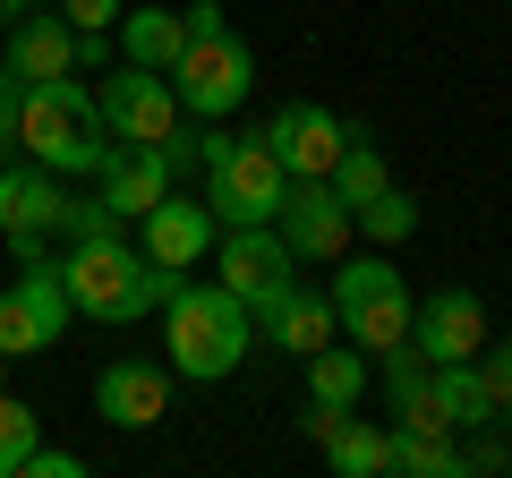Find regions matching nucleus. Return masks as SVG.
Returning <instances> with one entry per match:
<instances>
[{"instance_id": "f257e3e1", "label": "nucleus", "mask_w": 512, "mask_h": 478, "mask_svg": "<svg viewBox=\"0 0 512 478\" xmlns=\"http://www.w3.org/2000/svg\"><path fill=\"white\" fill-rule=\"evenodd\" d=\"M163 350H171V376H188V385H222V376L248 368L256 350V316L248 299H231L222 282H171L163 299Z\"/></svg>"}, {"instance_id": "f03ea898", "label": "nucleus", "mask_w": 512, "mask_h": 478, "mask_svg": "<svg viewBox=\"0 0 512 478\" xmlns=\"http://www.w3.org/2000/svg\"><path fill=\"white\" fill-rule=\"evenodd\" d=\"M60 282H69V308L77 316H94V325H137V316H154L171 299L180 274L154 265L128 231H111V239H77L69 257H60Z\"/></svg>"}, {"instance_id": "7ed1b4c3", "label": "nucleus", "mask_w": 512, "mask_h": 478, "mask_svg": "<svg viewBox=\"0 0 512 478\" xmlns=\"http://www.w3.org/2000/svg\"><path fill=\"white\" fill-rule=\"evenodd\" d=\"M18 146L35 154L43 171H60V180H77V171L94 180L120 137L103 129V103H94L77 77H43V86H18Z\"/></svg>"}, {"instance_id": "20e7f679", "label": "nucleus", "mask_w": 512, "mask_h": 478, "mask_svg": "<svg viewBox=\"0 0 512 478\" xmlns=\"http://www.w3.org/2000/svg\"><path fill=\"white\" fill-rule=\"evenodd\" d=\"M333 325L350 333V342L376 359V350H393V342H410V308H419V291L402 282V265L393 257H333Z\"/></svg>"}, {"instance_id": "39448f33", "label": "nucleus", "mask_w": 512, "mask_h": 478, "mask_svg": "<svg viewBox=\"0 0 512 478\" xmlns=\"http://www.w3.org/2000/svg\"><path fill=\"white\" fill-rule=\"evenodd\" d=\"M171 94H180V111H197V120H231L239 103L256 94V52L231 35V26H205V35H188V52L171 60Z\"/></svg>"}, {"instance_id": "423d86ee", "label": "nucleus", "mask_w": 512, "mask_h": 478, "mask_svg": "<svg viewBox=\"0 0 512 478\" xmlns=\"http://www.w3.org/2000/svg\"><path fill=\"white\" fill-rule=\"evenodd\" d=\"M69 282H60V257L26 248L18 257V282L0 291V359H43V350L69 333Z\"/></svg>"}, {"instance_id": "0eeeda50", "label": "nucleus", "mask_w": 512, "mask_h": 478, "mask_svg": "<svg viewBox=\"0 0 512 478\" xmlns=\"http://www.w3.org/2000/svg\"><path fill=\"white\" fill-rule=\"evenodd\" d=\"M282 188H291V171L274 163L265 137H222L214 163H205V205H214L222 231H231V222H274L282 214Z\"/></svg>"}, {"instance_id": "6e6552de", "label": "nucleus", "mask_w": 512, "mask_h": 478, "mask_svg": "<svg viewBox=\"0 0 512 478\" xmlns=\"http://www.w3.org/2000/svg\"><path fill=\"white\" fill-rule=\"evenodd\" d=\"M103 129L120 137V146H163L171 129H180V94H171V77L163 69H128L120 60V77H103Z\"/></svg>"}, {"instance_id": "1a4fd4ad", "label": "nucleus", "mask_w": 512, "mask_h": 478, "mask_svg": "<svg viewBox=\"0 0 512 478\" xmlns=\"http://www.w3.org/2000/svg\"><path fill=\"white\" fill-rule=\"evenodd\" d=\"M274 231H282V248H291L299 265H333L350 248V205L333 197V180H291Z\"/></svg>"}, {"instance_id": "9d476101", "label": "nucleus", "mask_w": 512, "mask_h": 478, "mask_svg": "<svg viewBox=\"0 0 512 478\" xmlns=\"http://www.w3.org/2000/svg\"><path fill=\"white\" fill-rule=\"evenodd\" d=\"M410 342L427 350V368H453V359H478V350H487V299H478V291H461V282L427 291L419 308H410Z\"/></svg>"}, {"instance_id": "9b49d317", "label": "nucleus", "mask_w": 512, "mask_h": 478, "mask_svg": "<svg viewBox=\"0 0 512 478\" xmlns=\"http://www.w3.org/2000/svg\"><path fill=\"white\" fill-rule=\"evenodd\" d=\"M214 248H222V291H231V299H248V316L265 308V299H274L282 282H291V265H299L291 248H282V231H274V222H231V231H222Z\"/></svg>"}, {"instance_id": "f8f14e48", "label": "nucleus", "mask_w": 512, "mask_h": 478, "mask_svg": "<svg viewBox=\"0 0 512 478\" xmlns=\"http://www.w3.org/2000/svg\"><path fill=\"white\" fill-rule=\"evenodd\" d=\"M214 239H222L214 205H205V197H180V188H171L163 205H146V214H137V248H146L154 265H171V274L205 265V257H214Z\"/></svg>"}, {"instance_id": "ddd939ff", "label": "nucleus", "mask_w": 512, "mask_h": 478, "mask_svg": "<svg viewBox=\"0 0 512 478\" xmlns=\"http://www.w3.org/2000/svg\"><path fill=\"white\" fill-rule=\"evenodd\" d=\"M0 77L9 86H43V77H77V26L60 9H18L9 43H0Z\"/></svg>"}, {"instance_id": "4468645a", "label": "nucleus", "mask_w": 512, "mask_h": 478, "mask_svg": "<svg viewBox=\"0 0 512 478\" xmlns=\"http://www.w3.org/2000/svg\"><path fill=\"white\" fill-rule=\"evenodd\" d=\"M60 197H69L60 171H43L35 154H9V163H0V239H9L18 257L43 248V231L60 222Z\"/></svg>"}, {"instance_id": "2eb2a0df", "label": "nucleus", "mask_w": 512, "mask_h": 478, "mask_svg": "<svg viewBox=\"0 0 512 478\" xmlns=\"http://www.w3.org/2000/svg\"><path fill=\"white\" fill-rule=\"evenodd\" d=\"M265 146H274V163L291 171V180H325V171L342 163L350 129L333 120L325 103H282L274 120H265Z\"/></svg>"}, {"instance_id": "dca6fc26", "label": "nucleus", "mask_w": 512, "mask_h": 478, "mask_svg": "<svg viewBox=\"0 0 512 478\" xmlns=\"http://www.w3.org/2000/svg\"><path fill=\"white\" fill-rule=\"evenodd\" d=\"M171 180H180V171H171V154H163V146H111V154H103V171H94V197H103L120 222H137L146 205H163V197H171Z\"/></svg>"}, {"instance_id": "f3484780", "label": "nucleus", "mask_w": 512, "mask_h": 478, "mask_svg": "<svg viewBox=\"0 0 512 478\" xmlns=\"http://www.w3.org/2000/svg\"><path fill=\"white\" fill-rule=\"evenodd\" d=\"M94 410H103L111 427H154L171 419V368H154V359H111L103 376H94Z\"/></svg>"}, {"instance_id": "a211bd4d", "label": "nucleus", "mask_w": 512, "mask_h": 478, "mask_svg": "<svg viewBox=\"0 0 512 478\" xmlns=\"http://www.w3.org/2000/svg\"><path fill=\"white\" fill-rule=\"evenodd\" d=\"M402 419H419V427H487L495 419V393L478 385V359H453V368H427V393L419 402H402Z\"/></svg>"}, {"instance_id": "6ab92c4d", "label": "nucleus", "mask_w": 512, "mask_h": 478, "mask_svg": "<svg viewBox=\"0 0 512 478\" xmlns=\"http://www.w3.org/2000/svg\"><path fill=\"white\" fill-rule=\"evenodd\" d=\"M256 325H265L274 350H291V359H308V350H325L333 333H342V325H333V299L325 291H299V282H282V291L256 308Z\"/></svg>"}, {"instance_id": "aec40b11", "label": "nucleus", "mask_w": 512, "mask_h": 478, "mask_svg": "<svg viewBox=\"0 0 512 478\" xmlns=\"http://www.w3.org/2000/svg\"><path fill=\"white\" fill-rule=\"evenodd\" d=\"M111 43H120L128 69H171V60L188 52V18H180V9H120Z\"/></svg>"}, {"instance_id": "412c9836", "label": "nucleus", "mask_w": 512, "mask_h": 478, "mask_svg": "<svg viewBox=\"0 0 512 478\" xmlns=\"http://www.w3.org/2000/svg\"><path fill=\"white\" fill-rule=\"evenodd\" d=\"M299 368H308V402H333V410H359V402H367V385H376L367 350H359V342H342V333H333L325 350H308Z\"/></svg>"}, {"instance_id": "4be33fe9", "label": "nucleus", "mask_w": 512, "mask_h": 478, "mask_svg": "<svg viewBox=\"0 0 512 478\" xmlns=\"http://www.w3.org/2000/svg\"><path fill=\"white\" fill-rule=\"evenodd\" d=\"M393 478H461V444H453V427H419V419H402V427H393Z\"/></svg>"}, {"instance_id": "5701e85b", "label": "nucleus", "mask_w": 512, "mask_h": 478, "mask_svg": "<svg viewBox=\"0 0 512 478\" xmlns=\"http://www.w3.org/2000/svg\"><path fill=\"white\" fill-rule=\"evenodd\" d=\"M325 470H333V478H384V470H393V436H384L376 419H359V410H350L342 436L325 444Z\"/></svg>"}, {"instance_id": "b1692460", "label": "nucleus", "mask_w": 512, "mask_h": 478, "mask_svg": "<svg viewBox=\"0 0 512 478\" xmlns=\"http://www.w3.org/2000/svg\"><path fill=\"white\" fill-rule=\"evenodd\" d=\"M350 231L376 239V248H402V239L419 231V197H410V188H376V197L350 214Z\"/></svg>"}, {"instance_id": "393cba45", "label": "nucleus", "mask_w": 512, "mask_h": 478, "mask_svg": "<svg viewBox=\"0 0 512 478\" xmlns=\"http://www.w3.org/2000/svg\"><path fill=\"white\" fill-rule=\"evenodd\" d=\"M325 180H333V197H342V205H350V214H359V205H367V197H376V188H393V171H384V154H376V146H367V137H359V129H350V146H342V163H333V171H325Z\"/></svg>"}, {"instance_id": "a878e982", "label": "nucleus", "mask_w": 512, "mask_h": 478, "mask_svg": "<svg viewBox=\"0 0 512 478\" xmlns=\"http://www.w3.org/2000/svg\"><path fill=\"white\" fill-rule=\"evenodd\" d=\"M35 444H43V419L26 402H9V385H0V478H18Z\"/></svg>"}, {"instance_id": "bb28decb", "label": "nucleus", "mask_w": 512, "mask_h": 478, "mask_svg": "<svg viewBox=\"0 0 512 478\" xmlns=\"http://www.w3.org/2000/svg\"><path fill=\"white\" fill-rule=\"evenodd\" d=\"M376 359H384V368H376V385L393 393V410L427 393V350H419V342H393V350H376Z\"/></svg>"}, {"instance_id": "cd10ccee", "label": "nucleus", "mask_w": 512, "mask_h": 478, "mask_svg": "<svg viewBox=\"0 0 512 478\" xmlns=\"http://www.w3.org/2000/svg\"><path fill=\"white\" fill-rule=\"evenodd\" d=\"M52 231H60V239L77 248V239H111V231H128V222L111 214L103 197H60V222H52Z\"/></svg>"}, {"instance_id": "c85d7f7f", "label": "nucleus", "mask_w": 512, "mask_h": 478, "mask_svg": "<svg viewBox=\"0 0 512 478\" xmlns=\"http://www.w3.org/2000/svg\"><path fill=\"white\" fill-rule=\"evenodd\" d=\"M478 470H512V436H504V427H478V436L470 444H461V478H478Z\"/></svg>"}, {"instance_id": "c756f323", "label": "nucleus", "mask_w": 512, "mask_h": 478, "mask_svg": "<svg viewBox=\"0 0 512 478\" xmlns=\"http://www.w3.org/2000/svg\"><path fill=\"white\" fill-rule=\"evenodd\" d=\"M52 9L77 26V35H111V26H120V0H52Z\"/></svg>"}, {"instance_id": "7c9ffc66", "label": "nucleus", "mask_w": 512, "mask_h": 478, "mask_svg": "<svg viewBox=\"0 0 512 478\" xmlns=\"http://www.w3.org/2000/svg\"><path fill=\"white\" fill-rule=\"evenodd\" d=\"M478 385L495 393V410L512 402V342H487V350H478Z\"/></svg>"}, {"instance_id": "2f4dec72", "label": "nucleus", "mask_w": 512, "mask_h": 478, "mask_svg": "<svg viewBox=\"0 0 512 478\" xmlns=\"http://www.w3.org/2000/svg\"><path fill=\"white\" fill-rule=\"evenodd\" d=\"M342 419H350V410H333V402H308V410H299V436H308L316 453H325V444L342 436Z\"/></svg>"}, {"instance_id": "473e14b6", "label": "nucleus", "mask_w": 512, "mask_h": 478, "mask_svg": "<svg viewBox=\"0 0 512 478\" xmlns=\"http://www.w3.org/2000/svg\"><path fill=\"white\" fill-rule=\"evenodd\" d=\"M77 470H86V461H77V453H60V444H35L18 478H77Z\"/></svg>"}, {"instance_id": "72a5a7b5", "label": "nucleus", "mask_w": 512, "mask_h": 478, "mask_svg": "<svg viewBox=\"0 0 512 478\" xmlns=\"http://www.w3.org/2000/svg\"><path fill=\"white\" fill-rule=\"evenodd\" d=\"M9 154H18V86L0 77V163H9Z\"/></svg>"}, {"instance_id": "f704fd0d", "label": "nucleus", "mask_w": 512, "mask_h": 478, "mask_svg": "<svg viewBox=\"0 0 512 478\" xmlns=\"http://www.w3.org/2000/svg\"><path fill=\"white\" fill-rule=\"evenodd\" d=\"M111 52H120L111 35H77V69H111Z\"/></svg>"}, {"instance_id": "c9c22d12", "label": "nucleus", "mask_w": 512, "mask_h": 478, "mask_svg": "<svg viewBox=\"0 0 512 478\" xmlns=\"http://www.w3.org/2000/svg\"><path fill=\"white\" fill-rule=\"evenodd\" d=\"M18 9H26V0H0V26H9V18H18Z\"/></svg>"}, {"instance_id": "e433bc0d", "label": "nucleus", "mask_w": 512, "mask_h": 478, "mask_svg": "<svg viewBox=\"0 0 512 478\" xmlns=\"http://www.w3.org/2000/svg\"><path fill=\"white\" fill-rule=\"evenodd\" d=\"M495 427H504V436H512V402H504V410H495Z\"/></svg>"}, {"instance_id": "4c0bfd02", "label": "nucleus", "mask_w": 512, "mask_h": 478, "mask_svg": "<svg viewBox=\"0 0 512 478\" xmlns=\"http://www.w3.org/2000/svg\"><path fill=\"white\" fill-rule=\"evenodd\" d=\"M0 385H9V359H0Z\"/></svg>"}, {"instance_id": "58836bf2", "label": "nucleus", "mask_w": 512, "mask_h": 478, "mask_svg": "<svg viewBox=\"0 0 512 478\" xmlns=\"http://www.w3.org/2000/svg\"><path fill=\"white\" fill-rule=\"evenodd\" d=\"M26 9H52V0H26Z\"/></svg>"}]
</instances>
